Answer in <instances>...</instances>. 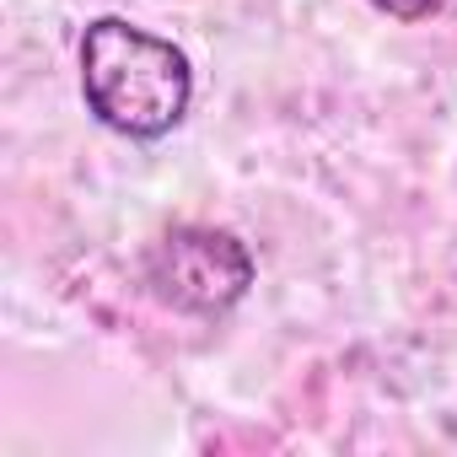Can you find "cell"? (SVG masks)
I'll return each mask as SVG.
<instances>
[{"label":"cell","instance_id":"cell-2","mask_svg":"<svg viewBox=\"0 0 457 457\" xmlns=\"http://www.w3.org/2000/svg\"><path fill=\"white\" fill-rule=\"evenodd\" d=\"M253 253L237 232L226 226H172V232L151 248L145 259V280L151 291L194 318H220L232 312L248 291H253Z\"/></svg>","mask_w":457,"mask_h":457},{"label":"cell","instance_id":"cell-3","mask_svg":"<svg viewBox=\"0 0 457 457\" xmlns=\"http://www.w3.org/2000/svg\"><path fill=\"white\" fill-rule=\"evenodd\" d=\"M371 6L382 17H393V22H425V17L446 12V0H371Z\"/></svg>","mask_w":457,"mask_h":457},{"label":"cell","instance_id":"cell-1","mask_svg":"<svg viewBox=\"0 0 457 457\" xmlns=\"http://www.w3.org/2000/svg\"><path fill=\"white\" fill-rule=\"evenodd\" d=\"M81 97L113 135L162 140L194 103V65L172 38L124 17H97L81 33Z\"/></svg>","mask_w":457,"mask_h":457}]
</instances>
